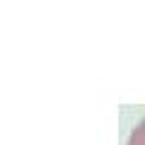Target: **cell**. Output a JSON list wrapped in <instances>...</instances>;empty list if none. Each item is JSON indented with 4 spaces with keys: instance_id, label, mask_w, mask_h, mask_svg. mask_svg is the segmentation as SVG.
<instances>
[{
    "instance_id": "obj_1",
    "label": "cell",
    "mask_w": 145,
    "mask_h": 145,
    "mask_svg": "<svg viewBox=\"0 0 145 145\" xmlns=\"http://www.w3.org/2000/svg\"><path fill=\"white\" fill-rule=\"evenodd\" d=\"M126 145H145V119L140 121V123L135 126L133 131H131L128 143H126Z\"/></svg>"
}]
</instances>
